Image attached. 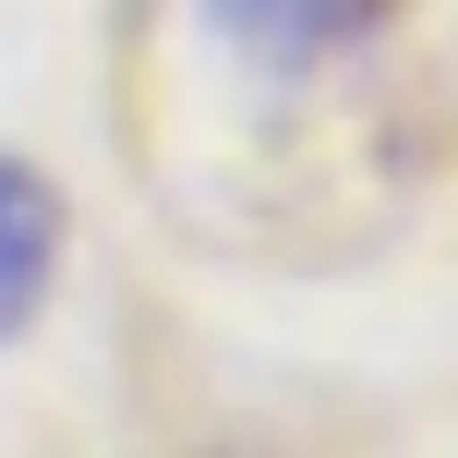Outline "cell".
<instances>
[{
	"label": "cell",
	"instance_id": "cell-1",
	"mask_svg": "<svg viewBox=\"0 0 458 458\" xmlns=\"http://www.w3.org/2000/svg\"><path fill=\"white\" fill-rule=\"evenodd\" d=\"M206 24L242 48V61L301 72V61H338V48H362L374 0H206Z\"/></svg>",
	"mask_w": 458,
	"mask_h": 458
},
{
	"label": "cell",
	"instance_id": "cell-2",
	"mask_svg": "<svg viewBox=\"0 0 458 458\" xmlns=\"http://www.w3.org/2000/svg\"><path fill=\"white\" fill-rule=\"evenodd\" d=\"M61 277V193L37 182L24 157H0V338H24Z\"/></svg>",
	"mask_w": 458,
	"mask_h": 458
}]
</instances>
